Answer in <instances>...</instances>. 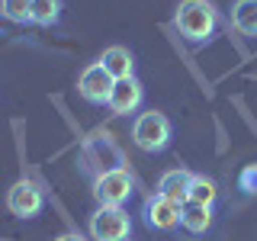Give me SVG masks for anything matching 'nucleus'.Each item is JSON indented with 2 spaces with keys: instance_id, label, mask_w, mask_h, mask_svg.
<instances>
[{
  "instance_id": "obj_14",
  "label": "nucleus",
  "mask_w": 257,
  "mask_h": 241,
  "mask_svg": "<svg viewBox=\"0 0 257 241\" xmlns=\"http://www.w3.org/2000/svg\"><path fill=\"white\" fill-rule=\"evenodd\" d=\"M219 190H215V180L206 174H193L190 180V203H203V206H212Z\"/></svg>"
},
{
  "instance_id": "obj_15",
  "label": "nucleus",
  "mask_w": 257,
  "mask_h": 241,
  "mask_svg": "<svg viewBox=\"0 0 257 241\" xmlns=\"http://www.w3.org/2000/svg\"><path fill=\"white\" fill-rule=\"evenodd\" d=\"M61 16V0H32V23L36 26H55Z\"/></svg>"
},
{
  "instance_id": "obj_18",
  "label": "nucleus",
  "mask_w": 257,
  "mask_h": 241,
  "mask_svg": "<svg viewBox=\"0 0 257 241\" xmlns=\"http://www.w3.org/2000/svg\"><path fill=\"white\" fill-rule=\"evenodd\" d=\"M55 241H84V238H80L77 231H64V235H58V238H55Z\"/></svg>"
},
{
  "instance_id": "obj_6",
  "label": "nucleus",
  "mask_w": 257,
  "mask_h": 241,
  "mask_svg": "<svg viewBox=\"0 0 257 241\" xmlns=\"http://www.w3.org/2000/svg\"><path fill=\"white\" fill-rule=\"evenodd\" d=\"M93 196L100 206H122L132 196V174L128 171H109L93 177Z\"/></svg>"
},
{
  "instance_id": "obj_4",
  "label": "nucleus",
  "mask_w": 257,
  "mask_h": 241,
  "mask_svg": "<svg viewBox=\"0 0 257 241\" xmlns=\"http://www.w3.org/2000/svg\"><path fill=\"white\" fill-rule=\"evenodd\" d=\"M84 164L90 167V171H96V177L100 174H109V171H125V158L122 151H119V145L109 139L106 132L103 135H90V139L84 142Z\"/></svg>"
},
{
  "instance_id": "obj_16",
  "label": "nucleus",
  "mask_w": 257,
  "mask_h": 241,
  "mask_svg": "<svg viewBox=\"0 0 257 241\" xmlns=\"http://www.w3.org/2000/svg\"><path fill=\"white\" fill-rule=\"evenodd\" d=\"M0 16L10 23H32V0H0Z\"/></svg>"
},
{
  "instance_id": "obj_17",
  "label": "nucleus",
  "mask_w": 257,
  "mask_h": 241,
  "mask_svg": "<svg viewBox=\"0 0 257 241\" xmlns=\"http://www.w3.org/2000/svg\"><path fill=\"white\" fill-rule=\"evenodd\" d=\"M238 187L244 193H257V164H247L238 177Z\"/></svg>"
},
{
  "instance_id": "obj_5",
  "label": "nucleus",
  "mask_w": 257,
  "mask_h": 241,
  "mask_svg": "<svg viewBox=\"0 0 257 241\" xmlns=\"http://www.w3.org/2000/svg\"><path fill=\"white\" fill-rule=\"evenodd\" d=\"M112 87H116V80L106 74V68H103L100 61L87 64V68L80 71V77H77V93L84 96L87 103H93V106H103V103H109Z\"/></svg>"
},
{
  "instance_id": "obj_13",
  "label": "nucleus",
  "mask_w": 257,
  "mask_h": 241,
  "mask_svg": "<svg viewBox=\"0 0 257 241\" xmlns=\"http://www.w3.org/2000/svg\"><path fill=\"white\" fill-rule=\"evenodd\" d=\"M231 26L241 36L257 39V0H235V7H231Z\"/></svg>"
},
{
  "instance_id": "obj_2",
  "label": "nucleus",
  "mask_w": 257,
  "mask_h": 241,
  "mask_svg": "<svg viewBox=\"0 0 257 241\" xmlns=\"http://www.w3.org/2000/svg\"><path fill=\"white\" fill-rule=\"evenodd\" d=\"M132 142L142 151H164L171 142V119L164 112H142L132 123Z\"/></svg>"
},
{
  "instance_id": "obj_10",
  "label": "nucleus",
  "mask_w": 257,
  "mask_h": 241,
  "mask_svg": "<svg viewBox=\"0 0 257 241\" xmlns=\"http://www.w3.org/2000/svg\"><path fill=\"white\" fill-rule=\"evenodd\" d=\"M190 180H193V174L183 171V167L164 171V174H161V180H158V196H164V199H171V203L183 206L190 199Z\"/></svg>"
},
{
  "instance_id": "obj_1",
  "label": "nucleus",
  "mask_w": 257,
  "mask_h": 241,
  "mask_svg": "<svg viewBox=\"0 0 257 241\" xmlns=\"http://www.w3.org/2000/svg\"><path fill=\"white\" fill-rule=\"evenodd\" d=\"M215 7L209 0H180L174 13V26L187 42H209L215 32Z\"/></svg>"
},
{
  "instance_id": "obj_7",
  "label": "nucleus",
  "mask_w": 257,
  "mask_h": 241,
  "mask_svg": "<svg viewBox=\"0 0 257 241\" xmlns=\"http://www.w3.org/2000/svg\"><path fill=\"white\" fill-rule=\"evenodd\" d=\"M42 206H45L42 190H39L36 183H29V180H20V183H13V187L7 190V209H10L13 215H20V219L39 215Z\"/></svg>"
},
{
  "instance_id": "obj_8",
  "label": "nucleus",
  "mask_w": 257,
  "mask_h": 241,
  "mask_svg": "<svg viewBox=\"0 0 257 241\" xmlns=\"http://www.w3.org/2000/svg\"><path fill=\"white\" fill-rule=\"evenodd\" d=\"M142 100H145L142 80L139 77H125V80H116V87H112L106 106L116 112V116H128V112H135V109L142 106Z\"/></svg>"
},
{
  "instance_id": "obj_9",
  "label": "nucleus",
  "mask_w": 257,
  "mask_h": 241,
  "mask_svg": "<svg viewBox=\"0 0 257 241\" xmlns=\"http://www.w3.org/2000/svg\"><path fill=\"white\" fill-rule=\"evenodd\" d=\"M145 222L158 231H174L177 225H180V206L155 193V196L145 203Z\"/></svg>"
},
{
  "instance_id": "obj_3",
  "label": "nucleus",
  "mask_w": 257,
  "mask_h": 241,
  "mask_svg": "<svg viewBox=\"0 0 257 241\" xmlns=\"http://www.w3.org/2000/svg\"><path fill=\"white\" fill-rule=\"evenodd\" d=\"M132 219L122 206H100L90 215V238L93 241H128Z\"/></svg>"
},
{
  "instance_id": "obj_11",
  "label": "nucleus",
  "mask_w": 257,
  "mask_h": 241,
  "mask_svg": "<svg viewBox=\"0 0 257 241\" xmlns=\"http://www.w3.org/2000/svg\"><path fill=\"white\" fill-rule=\"evenodd\" d=\"M100 64L106 68V74L112 80H125V77H135V58L125 45H112L100 55Z\"/></svg>"
},
{
  "instance_id": "obj_12",
  "label": "nucleus",
  "mask_w": 257,
  "mask_h": 241,
  "mask_svg": "<svg viewBox=\"0 0 257 241\" xmlns=\"http://www.w3.org/2000/svg\"><path fill=\"white\" fill-rule=\"evenodd\" d=\"M180 225L190 231V235H203L209 231V225H212V206H203V203H183L180 206Z\"/></svg>"
}]
</instances>
